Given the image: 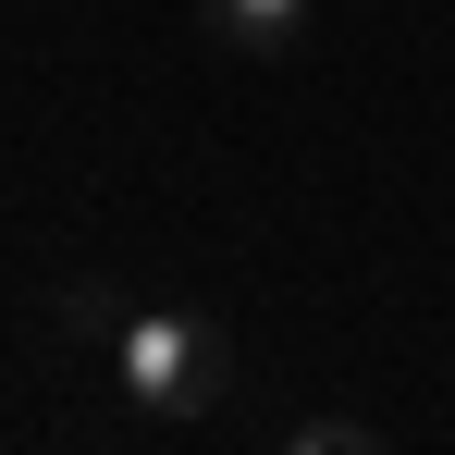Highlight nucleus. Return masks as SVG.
<instances>
[{
    "instance_id": "f257e3e1",
    "label": "nucleus",
    "mask_w": 455,
    "mask_h": 455,
    "mask_svg": "<svg viewBox=\"0 0 455 455\" xmlns=\"http://www.w3.org/2000/svg\"><path fill=\"white\" fill-rule=\"evenodd\" d=\"M111 381H124L136 419H210V406L234 394V345H222V320L136 307V320L111 332Z\"/></svg>"
},
{
    "instance_id": "f03ea898",
    "label": "nucleus",
    "mask_w": 455,
    "mask_h": 455,
    "mask_svg": "<svg viewBox=\"0 0 455 455\" xmlns=\"http://www.w3.org/2000/svg\"><path fill=\"white\" fill-rule=\"evenodd\" d=\"M210 37L246 50V62H283V50L307 37V0H210Z\"/></svg>"
},
{
    "instance_id": "7ed1b4c3",
    "label": "nucleus",
    "mask_w": 455,
    "mask_h": 455,
    "mask_svg": "<svg viewBox=\"0 0 455 455\" xmlns=\"http://www.w3.org/2000/svg\"><path fill=\"white\" fill-rule=\"evenodd\" d=\"M62 332H99V345H111V332H124V296H111V283H62Z\"/></svg>"
},
{
    "instance_id": "20e7f679",
    "label": "nucleus",
    "mask_w": 455,
    "mask_h": 455,
    "mask_svg": "<svg viewBox=\"0 0 455 455\" xmlns=\"http://www.w3.org/2000/svg\"><path fill=\"white\" fill-rule=\"evenodd\" d=\"M283 455H381V443H370V431H357V419H307V431H296V443H283Z\"/></svg>"
}]
</instances>
